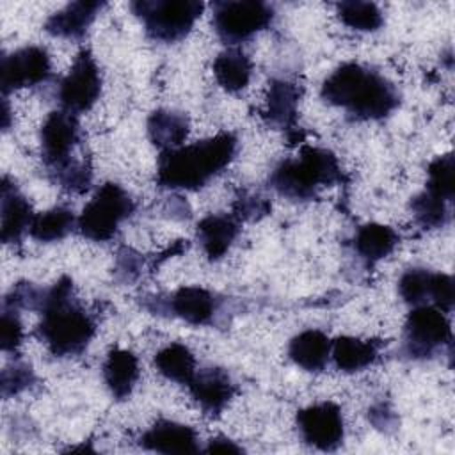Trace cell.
I'll list each match as a JSON object with an SVG mask.
<instances>
[{
    "label": "cell",
    "mask_w": 455,
    "mask_h": 455,
    "mask_svg": "<svg viewBox=\"0 0 455 455\" xmlns=\"http://www.w3.org/2000/svg\"><path fill=\"white\" fill-rule=\"evenodd\" d=\"M41 156L48 171L73 158V151L80 142V126L75 114L68 110H53L41 126Z\"/></svg>",
    "instance_id": "7c38bea8"
},
{
    "label": "cell",
    "mask_w": 455,
    "mask_h": 455,
    "mask_svg": "<svg viewBox=\"0 0 455 455\" xmlns=\"http://www.w3.org/2000/svg\"><path fill=\"white\" fill-rule=\"evenodd\" d=\"M451 343V325L435 306H414L403 323V350L412 359H428Z\"/></svg>",
    "instance_id": "ba28073f"
},
{
    "label": "cell",
    "mask_w": 455,
    "mask_h": 455,
    "mask_svg": "<svg viewBox=\"0 0 455 455\" xmlns=\"http://www.w3.org/2000/svg\"><path fill=\"white\" fill-rule=\"evenodd\" d=\"M398 240L400 238L393 228L370 222L357 229L354 236V249L363 259H366L368 263H375L389 256L395 251Z\"/></svg>",
    "instance_id": "d4e9b609"
},
{
    "label": "cell",
    "mask_w": 455,
    "mask_h": 455,
    "mask_svg": "<svg viewBox=\"0 0 455 455\" xmlns=\"http://www.w3.org/2000/svg\"><path fill=\"white\" fill-rule=\"evenodd\" d=\"M414 219L423 228H443L451 219V203L423 190L411 201Z\"/></svg>",
    "instance_id": "f1b7e54d"
},
{
    "label": "cell",
    "mask_w": 455,
    "mask_h": 455,
    "mask_svg": "<svg viewBox=\"0 0 455 455\" xmlns=\"http://www.w3.org/2000/svg\"><path fill=\"white\" fill-rule=\"evenodd\" d=\"M320 96L357 121L384 119L400 103L398 91L387 78L357 62L338 66L323 80Z\"/></svg>",
    "instance_id": "6da1fadb"
},
{
    "label": "cell",
    "mask_w": 455,
    "mask_h": 455,
    "mask_svg": "<svg viewBox=\"0 0 455 455\" xmlns=\"http://www.w3.org/2000/svg\"><path fill=\"white\" fill-rule=\"evenodd\" d=\"M270 212V204L259 196H240L235 203V217L238 220H258Z\"/></svg>",
    "instance_id": "d590c367"
},
{
    "label": "cell",
    "mask_w": 455,
    "mask_h": 455,
    "mask_svg": "<svg viewBox=\"0 0 455 455\" xmlns=\"http://www.w3.org/2000/svg\"><path fill=\"white\" fill-rule=\"evenodd\" d=\"M274 20V7L258 0H222L213 4L212 23L229 44L242 43L265 30Z\"/></svg>",
    "instance_id": "52a82bcc"
},
{
    "label": "cell",
    "mask_w": 455,
    "mask_h": 455,
    "mask_svg": "<svg viewBox=\"0 0 455 455\" xmlns=\"http://www.w3.org/2000/svg\"><path fill=\"white\" fill-rule=\"evenodd\" d=\"M135 203L117 183H103L78 215L76 228L92 242L110 240L123 220L133 213Z\"/></svg>",
    "instance_id": "8992f818"
},
{
    "label": "cell",
    "mask_w": 455,
    "mask_h": 455,
    "mask_svg": "<svg viewBox=\"0 0 455 455\" xmlns=\"http://www.w3.org/2000/svg\"><path fill=\"white\" fill-rule=\"evenodd\" d=\"M379 355V345L371 339L339 336L331 343V357L339 371L354 373L368 368Z\"/></svg>",
    "instance_id": "603a6c76"
},
{
    "label": "cell",
    "mask_w": 455,
    "mask_h": 455,
    "mask_svg": "<svg viewBox=\"0 0 455 455\" xmlns=\"http://www.w3.org/2000/svg\"><path fill=\"white\" fill-rule=\"evenodd\" d=\"M130 7L142 21L148 37L158 43H176L192 30L204 4L197 0H137Z\"/></svg>",
    "instance_id": "5b68a950"
},
{
    "label": "cell",
    "mask_w": 455,
    "mask_h": 455,
    "mask_svg": "<svg viewBox=\"0 0 455 455\" xmlns=\"http://www.w3.org/2000/svg\"><path fill=\"white\" fill-rule=\"evenodd\" d=\"M2 224L0 238L4 243H18L25 233H28L34 213L27 197L18 190V187L4 176L2 180Z\"/></svg>",
    "instance_id": "2e32d148"
},
{
    "label": "cell",
    "mask_w": 455,
    "mask_h": 455,
    "mask_svg": "<svg viewBox=\"0 0 455 455\" xmlns=\"http://www.w3.org/2000/svg\"><path fill=\"white\" fill-rule=\"evenodd\" d=\"M139 444L144 450L156 451V453H197L199 441L197 434L192 427L171 421V419H158L153 423L139 439Z\"/></svg>",
    "instance_id": "9a60e30c"
},
{
    "label": "cell",
    "mask_w": 455,
    "mask_h": 455,
    "mask_svg": "<svg viewBox=\"0 0 455 455\" xmlns=\"http://www.w3.org/2000/svg\"><path fill=\"white\" fill-rule=\"evenodd\" d=\"M103 5L105 2L98 0L71 2L44 21V30L55 37L82 39Z\"/></svg>",
    "instance_id": "e0dca14e"
},
{
    "label": "cell",
    "mask_w": 455,
    "mask_h": 455,
    "mask_svg": "<svg viewBox=\"0 0 455 455\" xmlns=\"http://www.w3.org/2000/svg\"><path fill=\"white\" fill-rule=\"evenodd\" d=\"M101 94V73L89 50H80L59 84V101L62 110L82 114L94 107Z\"/></svg>",
    "instance_id": "9c48e42d"
},
{
    "label": "cell",
    "mask_w": 455,
    "mask_h": 455,
    "mask_svg": "<svg viewBox=\"0 0 455 455\" xmlns=\"http://www.w3.org/2000/svg\"><path fill=\"white\" fill-rule=\"evenodd\" d=\"M238 140L229 132L162 151L156 165V183L164 188L199 190L220 174L235 158Z\"/></svg>",
    "instance_id": "7a4b0ae2"
},
{
    "label": "cell",
    "mask_w": 455,
    "mask_h": 455,
    "mask_svg": "<svg viewBox=\"0 0 455 455\" xmlns=\"http://www.w3.org/2000/svg\"><path fill=\"white\" fill-rule=\"evenodd\" d=\"M190 121L183 112L156 108L148 117V135L149 140L162 151L176 149L183 146L188 137Z\"/></svg>",
    "instance_id": "44dd1931"
},
{
    "label": "cell",
    "mask_w": 455,
    "mask_h": 455,
    "mask_svg": "<svg viewBox=\"0 0 455 455\" xmlns=\"http://www.w3.org/2000/svg\"><path fill=\"white\" fill-rule=\"evenodd\" d=\"M338 18L347 27L359 30V32H373L380 28L384 16L382 11L373 2H359V0H348L336 5Z\"/></svg>",
    "instance_id": "83f0119b"
},
{
    "label": "cell",
    "mask_w": 455,
    "mask_h": 455,
    "mask_svg": "<svg viewBox=\"0 0 455 455\" xmlns=\"http://www.w3.org/2000/svg\"><path fill=\"white\" fill-rule=\"evenodd\" d=\"M343 180L336 155L316 146H302L295 158L279 162L268 176L270 187L291 201L313 199L320 188Z\"/></svg>",
    "instance_id": "277c9868"
},
{
    "label": "cell",
    "mask_w": 455,
    "mask_h": 455,
    "mask_svg": "<svg viewBox=\"0 0 455 455\" xmlns=\"http://www.w3.org/2000/svg\"><path fill=\"white\" fill-rule=\"evenodd\" d=\"M50 55L43 46H23L2 57L0 87L4 96L12 91L34 87L48 80Z\"/></svg>",
    "instance_id": "8fae6325"
},
{
    "label": "cell",
    "mask_w": 455,
    "mask_h": 455,
    "mask_svg": "<svg viewBox=\"0 0 455 455\" xmlns=\"http://www.w3.org/2000/svg\"><path fill=\"white\" fill-rule=\"evenodd\" d=\"M187 387L194 402L208 416H219L235 395V386L222 368L197 370Z\"/></svg>",
    "instance_id": "5bb4252c"
},
{
    "label": "cell",
    "mask_w": 455,
    "mask_h": 455,
    "mask_svg": "<svg viewBox=\"0 0 455 455\" xmlns=\"http://www.w3.org/2000/svg\"><path fill=\"white\" fill-rule=\"evenodd\" d=\"M432 272L427 268H409L398 281V293L409 306L430 304Z\"/></svg>",
    "instance_id": "4dcf8cb0"
},
{
    "label": "cell",
    "mask_w": 455,
    "mask_h": 455,
    "mask_svg": "<svg viewBox=\"0 0 455 455\" xmlns=\"http://www.w3.org/2000/svg\"><path fill=\"white\" fill-rule=\"evenodd\" d=\"M39 313L43 318L37 336L57 357L82 354L96 332V323L75 299L73 281L68 275L46 288Z\"/></svg>",
    "instance_id": "3957f363"
},
{
    "label": "cell",
    "mask_w": 455,
    "mask_h": 455,
    "mask_svg": "<svg viewBox=\"0 0 455 455\" xmlns=\"http://www.w3.org/2000/svg\"><path fill=\"white\" fill-rule=\"evenodd\" d=\"M149 306L153 313H169L176 318L185 320L190 325H206L213 322L217 313V299L212 291L201 286H183L167 299L153 297Z\"/></svg>",
    "instance_id": "4fadbf2b"
},
{
    "label": "cell",
    "mask_w": 455,
    "mask_h": 455,
    "mask_svg": "<svg viewBox=\"0 0 455 455\" xmlns=\"http://www.w3.org/2000/svg\"><path fill=\"white\" fill-rule=\"evenodd\" d=\"M453 279L448 274L443 272H432V283H430V306L439 307L444 313H450L455 300V290H453Z\"/></svg>",
    "instance_id": "836d02e7"
},
{
    "label": "cell",
    "mask_w": 455,
    "mask_h": 455,
    "mask_svg": "<svg viewBox=\"0 0 455 455\" xmlns=\"http://www.w3.org/2000/svg\"><path fill=\"white\" fill-rule=\"evenodd\" d=\"M78 219L66 206H55L43 213L34 215L28 235L37 242H59L66 238L75 228Z\"/></svg>",
    "instance_id": "4316f807"
},
{
    "label": "cell",
    "mask_w": 455,
    "mask_h": 455,
    "mask_svg": "<svg viewBox=\"0 0 455 455\" xmlns=\"http://www.w3.org/2000/svg\"><path fill=\"white\" fill-rule=\"evenodd\" d=\"M9 119H11V110H9V103H7V98L4 96V105H2V128L4 130H9Z\"/></svg>",
    "instance_id": "f35d334b"
},
{
    "label": "cell",
    "mask_w": 455,
    "mask_h": 455,
    "mask_svg": "<svg viewBox=\"0 0 455 455\" xmlns=\"http://www.w3.org/2000/svg\"><path fill=\"white\" fill-rule=\"evenodd\" d=\"M52 180L60 185L62 188H66L68 192H75V194H82L85 190H89L91 181H92V169H91V162L87 158H69L68 162H64L62 165L48 171Z\"/></svg>",
    "instance_id": "f546056e"
},
{
    "label": "cell",
    "mask_w": 455,
    "mask_h": 455,
    "mask_svg": "<svg viewBox=\"0 0 455 455\" xmlns=\"http://www.w3.org/2000/svg\"><path fill=\"white\" fill-rule=\"evenodd\" d=\"M155 368L162 377L181 386H187L197 371L194 354L181 343H171L158 350L155 355Z\"/></svg>",
    "instance_id": "484cf974"
},
{
    "label": "cell",
    "mask_w": 455,
    "mask_h": 455,
    "mask_svg": "<svg viewBox=\"0 0 455 455\" xmlns=\"http://www.w3.org/2000/svg\"><path fill=\"white\" fill-rule=\"evenodd\" d=\"M240 233V220L228 213H210L197 224L199 243L210 261L220 259Z\"/></svg>",
    "instance_id": "ac0fdd59"
},
{
    "label": "cell",
    "mask_w": 455,
    "mask_h": 455,
    "mask_svg": "<svg viewBox=\"0 0 455 455\" xmlns=\"http://www.w3.org/2000/svg\"><path fill=\"white\" fill-rule=\"evenodd\" d=\"M206 453H243V448L238 446L235 441H231L229 437H224V435H217L213 439L208 441L206 448H204Z\"/></svg>",
    "instance_id": "74e56055"
},
{
    "label": "cell",
    "mask_w": 455,
    "mask_h": 455,
    "mask_svg": "<svg viewBox=\"0 0 455 455\" xmlns=\"http://www.w3.org/2000/svg\"><path fill=\"white\" fill-rule=\"evenodd\" d=\"M427 192L453 203V155L446 153L437 156L428 165V181H427Z\"/></svg>",
    "instance_id": "1f68e13d"
},
{
    "label": "cell",
    "mask_w": 455,
    "mask_h": 455,
    "mask_svg": "<svg viewBox=\"0 0 455 455\" xmlns=\"http://www.w3.org/2000/svg\"><path fill=\"white\" fill-rule=\"evenodd\" d=\"M117 272L124 275V279H132L139 274L140 268V258L137 252H133L132 249H123L117 254Z\"/></svg>",
    "instance_id": "8d00e7d4"
},
{
    "label": "cell",
    "mask_w": 455,
    "mask_h": 455,
    "mask_svg": "<svg viewBox=\"0 0 455 455\" xmlns=\"http://www.w3.org/2000/svg\"><path fill=\"white\" fill-rule=\"evenodd\" d=\"M300 91L293 82L272 80L267 92V107L263 110L265 121L274 128H290L297 119Z\"/></svg>",
    "instance_id": "7402d4cb"
},
{
    "label": "cell",
    "mask_w": 455,
    "mask_h": 455,
    "mask_svg": "<svg viewBox=\"0 0 455 455\" xmlns=\"http://www.w3.org/2000/svg\"><path fill=\"white\" fill-rule=\"evenodd\" d=\"M23 339V325L14 309L2 311L0 318V343L4 352H14Z\"/></svg>",
    "instance_id": "e575fe53"
},
{
    "label": "cell",
    "mask_w": 455,
    "mask_h": 455,
    "mask_svg": "<svg viewBox=\"0 0 455 455\" xmlns=\"http://www.w3.org/2000/svg\"><path fill=\"white\" fill-rule=\"evenodd\" d=\"M139 359L126 348H112L103 363V380L116 400H126L139 380Z\"/></svg>",
    "instance_id": "d6986e66"
},
{
    "label": "cell",
    "mask_w": 455,
    "mask_h": 455,
    "mask_svg": "<svg viewBox=\"0 0 455 455\" xmlns=\"http://www.w3.org/2000/svg\"><path fill=\"white\" fill-rule=\"evenodd\" d=\"M331 339L318 329H307L291 338L290 359L306 371H322L331 357Z\"/></svg>",
    "instance_id": "ffe728a7"
},
{
    "label": "cell",
    "mask_w": 455,
    "mask_h": 455,
    "mask_svg": "<svg viewBox=\"0 0 455 455\" xmlns=\"http://www.w3.org/2000/svg\"><path fill=\"white\" fill-rule=\"evenodd\" d=\"M297 428L302 441L320 451H334L345 437V425L339 405L322 402L297 412Z\"/></svg>",
    "instance_id": "30bf717a"
},
{
    "label": "cell",
    "mask_w": 455,
    "mask_h": 455,
    "mask_svg": "<svg viewBox=\"0 0 455 455\" xmlns=\"http://www.w3.org/2000/svg\"><path fill=\"white\" fill-rule=\"evenodd\" d=\"M36 377L28 364L25 363H14L11 366H5L2 371V396L9 398L12 395L21 393L23 389L30 387L34 384Z\"/></svg>",
    "instance_id": "d6a6232c"
},
{
    "label": "cell",
    "mask_w": 455,
    "mask_h": 455,
    "mask_svg": "<svg viewBox=\"0 0 455 455\" xmlns=\"http://www.w3.org/2000/svg\"><path fill=\"white\" fill-rule=\"evenodd\" d=\"M213 75L217 84L228 92H240L249 85L252 75V62L238 48L220 52L213 60Z\"/></svg>",
    "instance_id": "cb8c5ba5"
}]
</instances>
